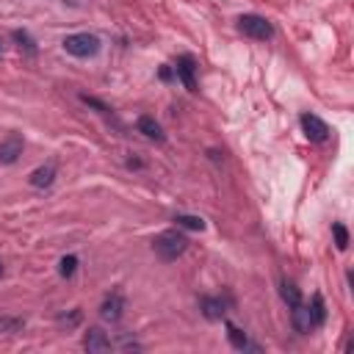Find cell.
Listing matches in <instances>:
<instances>
[{
    "mask_svg": "<svg viewBox=\"0 0 354 354\" xmlns=\"http://www.w3.org/2000/svg\"><path fill=\"white\" fill-rule=\"evenodd\" d=\"M122 315H124V296H122L119 290H113V293H108V296L102 299V304H100V318L116 324Z\"/></svg>",
    "mask_w": 354,
    "mask_h": 354,
    "instance_id": "obj_6",
    "label": "cell"
},
{
    "mask_svg": "<svg viewBox=\"0 0 354 354\" xmlns=\"http://www.w3.org/2000/svg\"><path fill=\"white\" fill-rule=\"evenodd\" d=\"M11 39H14V44L19 47V50H25L28 55H36L39 53V47H36V41H33V36L28 33V30H11Z\"/></svg>",
    "mask_w": 354,
    "mask_h": 354,
    "instance_id": "obj_15",
    "label": "cell"
},
{
    "mask_svg": "<svg viewBox=\"0 0 354 354\" xmlns=\"http://www.w3.org/2000/svg\"><path fill=\"white\" fill-rule=\"evenodd\" d=\"M83 348H86V351H94V354H102V351H111L113 343H111V337H108L100 326H91V329L83 335Z\"/></svg>",
    "mask_w": 354,
    "mask_h": 354,
    "instance_id": "obj_8",
    "label": "cell"
},
{
    "mask_svg": "<svg viewBox=\"0 0 354 354\" xmlns=\"http://www.w3.org/2000/svg\"><path fill=\"white\" fill-rule=\"evenodd\" d=\"M238 30L243 36L254 39V41H268L274 36V25L260 14H241L238 17Z\"/></svg>",
    "mask_w": 354,
    "mask_h": 354,
    "instance_id": "obj_2",
    "label": "cell"
},
{
    "mask_svg": "<svg viewBox=\"0 0 354 354\" xmlns=\"http://www.w3.org/2000/svg\"><path fill=\"white\" fill-rule=\"evenodd\" d=\"M22 149H25L22 136H19V133H8V136L0 141V163H6V166L17 163L19 155H22Z\"/></svg>",
    "mask_w": 354,
    "mask_h": 354,
    "instance_id": "obj_7",
    "label": "cell"
},
{
    "mask_svg": "<svg viewBox=\"0 0 354 354\" xmlns=\"http://www.w3.org/2000/svg\"><path fill=\"white\" fill-rule=\"evenodd\" d=\"M58 321L66 324V326H77V324H80V310H72L69 315L64 313V315H58Z\"/></svg>",
    "mask_w": 354,
    "mask_h": 354,
    "instance_id": "obj_21",
    "label": "cell"
},
{
    "mask_svg": "<svg viewBox=\"0 0 354 354\" xmlns=\"http://www.w3.org/2000/svg\"><path fill=\"white\" fill-rule=\"evenodd\" d=\"M332 235H335V246H337L340 252H346V249H348V230H346V224L335 221V224H332Z\"/></svg>",
    "mask_w": 354,
    "mask_h": 354,
    "instance_id": "obj_18",
    "label": "cell"
},
{
    "mask_svg": "<svg viewBox=\"0 0 354 354\" xmlns=\"http://www.w3.org/2000/svg\"><path fill=\"white\" fill-rule=\"evenodd\" d=\"M80 100H83L86 105H91V108H97L100 113H111V108H108L105 102H100V100H94V97H88V94H80Z\"/></svg>",
    "mask_w": 354,
    "mask_h": 354,
    "instance_id": "obj_20",
    "label": "cell"
},
{
    "mask_svg": "<svg viewBox=\"0 0 354 354\" xmlns=\"http://www.w3.org/2000/svg\"><path fill=\"white\" fill-rule=\"evenodd\" d=\"M136 127H138V133L147 136L149 141H158V144L166 141V133H163V127H160V122H158L155 116H138Z\"/></svg>",
    "mask_w": 354,
    "mask_h": 354,
    "instance_id": "obj_10",
    "label": "cell"
},
{
    "mask_svg": "<svg viewBox=\"0 0 354 354\" xmlns=\"http://www.w3.org/2000/svg\"><path fill=\"white\" fill-rule=\"evenodd\" d=\"M75 271H77V257H75V254H64V257L58 260V274H61L64 279H69V277H75Z\"/></svg>",
    "mask_w": 354,
    "mask_h": 354,
    "instance_id": "obj_17",
    "label": "cell"
},
{
    "mask_svg": "<svg viewBox=\"0 0 354 354\" xmlns=\"http://www.w3.org/2000/svg\"><path fill=\"white\" fill-rule=\"evenodd\" d=\"M0 58H3V41H0Z\"/></svg>",
    "mask_w": 354,
    "mask_h": 354,
    "instance_id": "obj_24",
    "label": "cell"
},
{
    "mask_svg": "<svg viewBox=\"0 0 354 354\" xmlns=\"http://www.w3.org/2000/svg\"><path fill=\"white\" fill-rule=\"evenodd\" d=\"M301 130H304V136L313 141V144H324L326 138H329V124L321 119V116H315V113H301Z\"/></svg>",
    "mask_w": 354,
    "mask_h": 354,
    "instance_id": "obj_4",
    "label": "cell"
},
{
    "mask_svg": "<svg viewBox=\"0 0 354 354\" xmlns=\"http://www.w3.org/2000/svg\"><path fill=\"white\" fill-rule=\"evenodd\" d=\"M100 47L102 44H100V39L94 33H69L64 39V50L69 55H75V58H91V55L100 53Z\"/></svg>",
    "mask_w": 354,
    "mask_h": 354,
    "instance_id": "obj_3",
    "label": "cell"
},
{
    "mask_svg": "<svg viewBox=\"0 0 354 354\" xmlns=\"http://www.w3.org/2000/svg\"><path fill=\"white\" fill-rule=\"evenodd\" d=\"M174 75L188 91H196V61H194V55H180L177 64H174Z\"/></svg>",
    "mask_w": 354,
    "mask_h": 354,
    "instance_id": "obj_5",
    "label": "cell"
},
{
    "mask_svg": "<svg viewBox=\"0 0 354 354\" xmlns=\"http://www.w3.org/2000/svg\"><path fill=\"white\" fill-rule=\"evenodd\" d=\"M152 249H155V254H158L163 263H171V260H177L180 254H185L188 238H185L180 230H166V232H160V235L152 241Z\"/></svg>",
    "mask_w": 354,
    "mask_h": 354,
    "instance_id": "obj_1",
    "label": "cell"
},
{
    "mask_svg": "<svg viewBox=\"0 0 354 354\" xmlns=\"http://www.w3.org/2000/svg\"><path fill=\"white\" fill-rule=\"evenodd\" d=\"M25 321L22 318H8V315H0V332L6 335H14V332H22Z\"/></svg>",
    "mask_w": 354,
    "mask_h": 354,
    "instance_id": "obj_19",
    "label": "cell"
},
{
    "mask_svg": "<svg viewBox=\"0 0 354 354\" xmlns=\"http://www.w3.org/2000/svg\"><path fill=\"white\" fill-rule=\"evenodd\" d=\"M279 296H282V301H285L288 307H296V304L304 301V299H301V290H299L290 279H282V282H279Z\"/></svg>",
    "mask_w": 354,
    "mask_h": 354,
    "instance_id": "obj_14",
    "label": "cell"
},
{
    "mask_svg": "<svg viewBox=\"0 0 354 354\" xmlns=\"http://www.w3.org/2000/svg\"><path fill=\"white\" fill-rule=\"evenodd\" d=\"M199 310L207 321H221L227 315V301L221 296H202L199 299Z\"/></svg>",
    "mask_w": 354,
    "mask_h": 354,
    "instance_id": "obj_9",
    "label": "cell"
},
{
    "mask_svg": "<svg viewBox=\"0 0 354 354\" xmlns=\"http://www.w3.org/2000/svg\"><path fill=\"white\" fill-rule=\"evenodd\" d=\"M174 221H177V227H183V230H205V218H199V216L177 213V216H174Z\"/></svg>",
    "mask_w": 354,
    "mask_h": 354,
    "instance_id": "obj_16",
    "label": "cell"
},
{
    "mask_svg": "<svg viewBox=\"0 0 354 354\" xmlns=\"http://www.w3.org/2000/svg\"><path fill=\"white\" fill-rule=\"evenodd\" d=\"M55 163H44V166H39V169H33L30 171V177H28V183L33 185V188H50L53 183H55Z\"/></svg>",
    "mask_w": 354,
    "mask_h": 354,
    "instance_id": "obj_11",
    "label": "cell"
},
{
    "mask_svg": "<svg viewBox=\"0 0 354 354\" xmlns=\"http://www.w3.org/2000/svg\"><path fill=\"white\" fill-rule=\"evenodd\" d=\"M227 326V337H230V343H232V348H238V351H246V348H252V351H260V346L257 343H249V337H246V332L243 329H238L235 324H224Z\"/></svg>",
    "mask_w": 354,
    "mask_h": 354,
    "instance_id": "obj_13",
    "label": "cell"
},
{
    "mask_svg": "<svg viewBox=\"0 0 354 354\" xmlns=\"http://www.w3.org/2000/svg\"><path fill=\"white\" fill-rule=\"evenodd\" d=\"M3 274H6V268H3V263H0V277H3Z\"/></svg>",
    "mask_w": 354,
    "mask_h": 354,
    "instance_id": "obj_23",
    "label": "cell"
},
{
    "mask_svg": "<svg viewBox=\"0 0 354 354\" xmlns=\"http://www.w3.org/2000/svg\"><path fill=\"white\" fill-rule=\"evenodd\" d=\"M307 315H310L313 329L324 326V321H326V304H324V296H321V293H313V299H310V304H307Z\"/></svg>",
    "mask_w": 354,
    "mask_h": 354,
    "instance_id": "obj_12",
    "label": "cell"
},
{
    "mask_svg": "<svg viewBox=\"0 0 354 354\" xmlns=\"http://www.w3.org/2000/svg\"><path fill=\"white\" fill-rule=\"evenodd\" d=\"M171 66H160V80H171Z\"/></svg>",
    "mask_w": 354,
    "mask_h": 354,
    "instance_id": "obj_22",
    "label": "cell"
}]
</instances>
